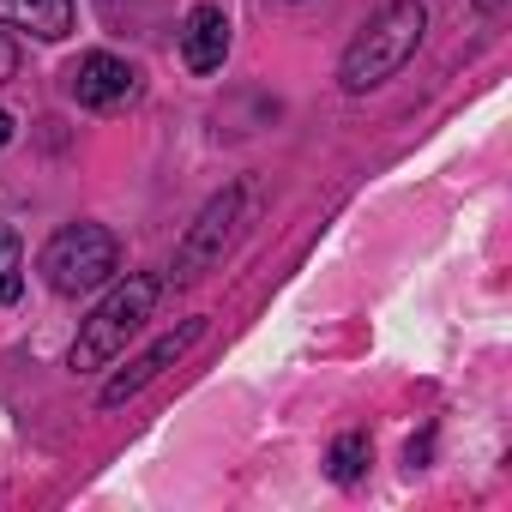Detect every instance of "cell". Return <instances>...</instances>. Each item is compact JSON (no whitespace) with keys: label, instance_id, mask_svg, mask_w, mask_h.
<instances>
[{"label":"cell","instance_id":"cell-5","mask_svg":"<svg viewBox=\"0 0 512 512\" xmlns=\"http://www.w3.org/2000/svg\"><path fill=\"white\" fill-rule=\"evenodd\" d=\"M199 338H205V320H181L175 332H163V338H157V344H151V350L133 362V368H121V374L103 386V410H115V404H127L133 392H145V386H151L163 368H175V362H181V356H187Z\"/></svg>","mask_w":512,"mask_h":512},{"label":"cell","instance_id":"cell-9","mask_svg":"<svg viewBox=\"0 0 512 512\" xmlns=\"http://www.w3.org/2000/svg\"><path fill=\"white\" fill-rule=\"evenodd\" d=\"M25 290V247H19V229L0 223V302H19Z\"/></svg>","mask_w":512,"mask_h":512},{"label":"cell","instance_id":"cell-2","mask_svg":"<svg viewBox=\"0 0 512 512\" xmlns=\"http://www.w3.org/2000/svg\"><path fill=\"white\" fill-rule=\"evenodd\" d=\"M157 296H163V278H127L121 290H109V296L97 302V314L79 326V344H73V356H67V362H73L79 374L109 368V362L127 350V338L151 320Z\"/></svg>","mask_w":512,"mask_h":512},{"label":"cell","instance_id":"cell-12","mask_svg":"<svg viewBox=\"0 0 512 512\" xmlns=\"http://www.w3.org/2000/svg\"><path fill=\"white\" fill-rule=\"evenodd\" d=\"M13 139V115H0V145H7Z\"/></svg>","mask_w":512,"mask_h":512},{"label":"cell","instance_id":"cell-4","mask_svg":"<svg viewBox=\"0 0 512 512\" xmlns=\"http://www.w3.org/2000/svg\"><path fill=\"white\" fill-rule=\"evenodd\" d=\"M235 217H241V187H229V193H217L205 211H199V223L181 235V247H175V266H169V284H193L217 253L229 247V235H235Z\"/></svg>","mask_w":512,"mask_h":512},{"label":"cell","instance_id":"cell-10","mask_svg":"<svg viewBox=\"0 0 512 512\" xmlns=\"http://www.w3.org/2000/svg\"><path fill=\"white\" fill-rule=\"evenodd\" d=\"M368 470V434H338L332 446V482H356Z\"/></svg>","mask_w":512,"mask_h":512},{"label":"cell","instance_id":"cell-11","mask_svg":"<svg viewBox=\"0 0 512 512\" xmlns=\"http://www.w3.org/2000/svg\"><path fill=\"white\" fill-rule=\"evenodd\" d=\"M13 73H19V49H13V43H7V37H0V85H7V79H13Z\"/></svg>","mask_w":512,"mask_h":512},{"label":"cell","instance_id":"cell-1","mask_svg":"<svg viewBox=\"0 0 512 512\" xmlns=\"http://www.w3.org/2000/svg\"><path fill=\"white\" fill-rule=\"evenodd\" d=\"M422 31H428L422 0H386V7L356 31V43L344 49V61H338V85L356 91V97L374 91V85H386V79L416 55Z\"/></svg>","mask_w":512,"mask_h":512},{"label":"cell","instance_id":"cell-7","mask_svg":"<svg viewBox=\"0 0 512 512\" xmlns=\"http://www.w3.org/2000/svg\"><path fill=\"white\" fill-rule=\"evenodd\" d=\"M223 55H229V19H223V7H193L187 13V31H181L187 73H217Z\"/></svg>","mask_w":512,"mask_h":512},{"label":"cell","instance_id":"cell-8","mask_svg":"<svg viewBox=\"0 0 512 512\" xmlns=\"http://www.w3.org/2000/svg\"><path fill=\"white\" fill-rule=\"evenodd\" d=\"M0 25L31 31L43 43H61L73 31V0H0Z\"/></svg>","mask_w":512,"mask_h":512},{"label":"cell","instance_id":"cell-13","mask_svg":"<svg viewBox=\"0 0 512 512\" xmlns=\"http://www.w3.org/2000/svg\"><path fill=\"white\" fill-rule=\"evenodd\" d=\"M476 7H482V13H500V7H506V0H476Z\"/></svg>","mask_w":512,"mask_h":512},{"label":"cell","instance_id":"cell-3","mask_svg":"<svg viewBox=\"0 0 512 512\" xmlns=\"http://www.w3.org/2000/svg\"><path fill=\"white\" fill-rule=\"evenodd\" d=\"M115 266H121V241H115L103 223H73V229H61V235L43 247V278H49V290H61V296H79V290L109 284Z\"/></svg>","mask_w":512,"mask_h":512},{"label":"cell","instance_id":"cell-6","mask_svg":"<svg viewBox=\"0 0 512 512\" xmlns=\"http://www.w3.org/2000/svg\"><path fill=\"white\" fill-rule=\"evenodd\" d=\"M67 85H73V97L85 103V109H109V103H121V97H133V85H139V73L121 61V55H85L73 73H67Z\"/></svg>","mask_w":512,"mask_h":512}]
</instances>
